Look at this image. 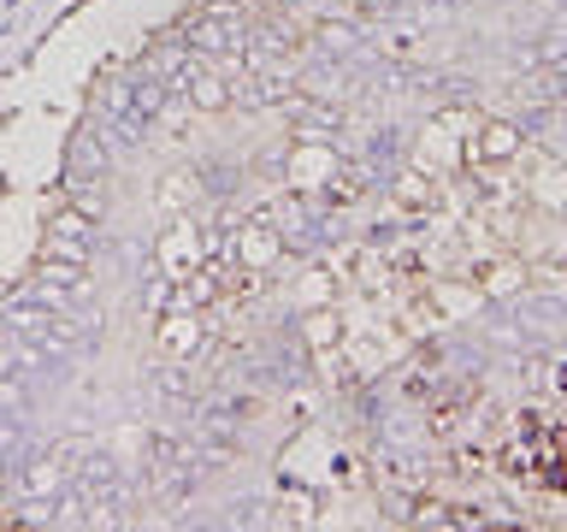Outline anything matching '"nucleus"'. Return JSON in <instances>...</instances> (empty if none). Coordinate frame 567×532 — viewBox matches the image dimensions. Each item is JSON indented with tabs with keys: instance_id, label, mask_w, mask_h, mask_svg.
Listing matches in <instances>:
<instances>
[]
</instances>
